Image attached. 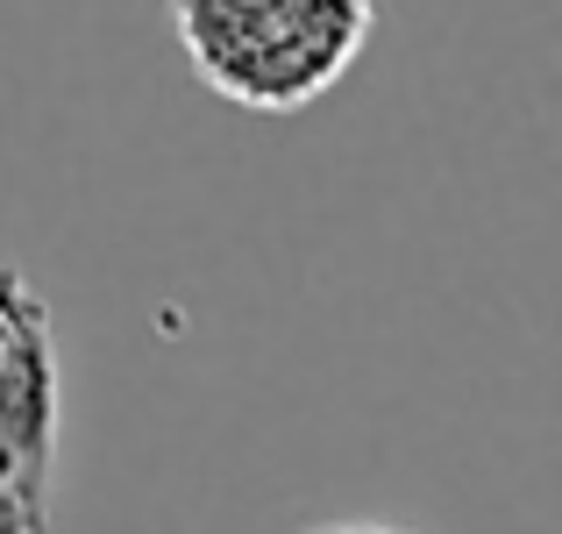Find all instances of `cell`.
<instances>
[{
  "label": "cell",
  "mask_w": 562,
  "mask_h": 534,
  "mask_svg": "<svg viewBox=\"0 0 562 534\" xmlns=\"http://www.w3.org/2000/svg\"><path fill=\"white\" fill-rule=\"evenodd\" d=\"M65 370L57 321L29 271L0 264V534H50Z\"/></svg>",
  "instance_id": "2"
},
{
  "label": "cell",
  "mask_w": 562,
  "mask_h": 534,
  "mask_svg": "<svg viewBox=\"0 0 562 534\" xmlns=\"http://www.w3.org/2000/svg\"><path fill=\"white\" fill-rule=\"evenodd\" d=\"M306 534H420V527H398V521H328V527H306Z\"/></svg>",
  "instance_id": "3"
},
{
  "label": "cell",
  "mask_w": 562,
  "mask_h": 534,
  "mask_svg": "<svg viewBox=\"0 0 562 534\" xmlns=\"http://www.w3.org/2000/svg\"><path fill=\"white\" fill-rule=\"evenodd\" d=\"M186 65L249 114H300L363 57L378 0H171Z\"/></svg>",
  "instance_id": "1"
}]
</instances>
